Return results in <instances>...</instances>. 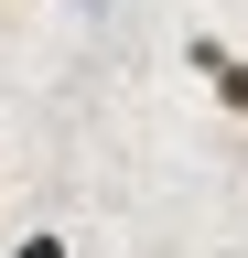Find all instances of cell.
<instances>
[{
	"mask_svg": "<svg viewBox=\"0 0 248 258\" xmlns=\"http://www.w3.org/2000/svg\"><path fill=\"white\" fill-rule=\"evenodd\" d=\"M11 258H65V237H54V226H33V237H22Z\"/></svg>",
	"mask_w": 248,
	"mask_h": 258,
	"instance_id": "7a4b0ae2",
	"label": "cell"
},
{
	"mask_svg": "<svg viewBox=\"0 0 248 258\" xmlns=\"http://www.w3.org/2000/svg\"><path fill=\"white\" fill-rule=\"evenodd\" d=\"M183 64H194V76L216 86V108H227V118H248V54H237V43L194 32V43H183Z\"/></svg>",
	"mask_w": 248,
	"mask_h": 258,
	"instance_id": "6da1fadb",
	"label": "cell"
}]
</instances>
